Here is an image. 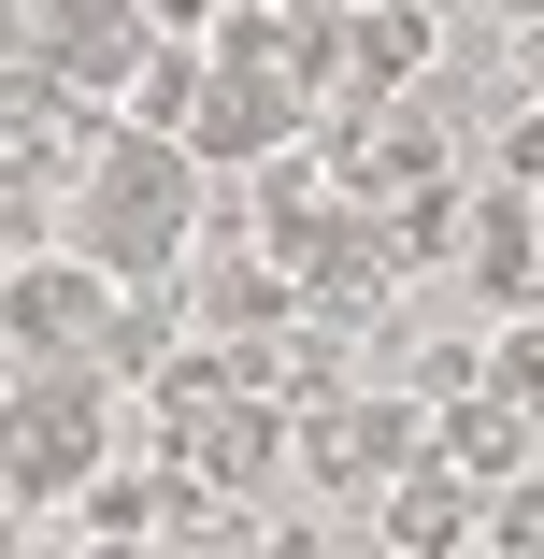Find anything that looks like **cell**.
<instances>
[{
    "mask_svg": "<svg viewBox=\"0 0 544 559\" xmlns=\"http://www.w3.org/2000/svg\"><path fill=\"white\" fill-rule=\"evenodd\" d=\"M172 474H201V488H230V502H258L273 474H287V402H258V388H230L186 444H172Z\"/></svg>",
    "mask_w": 544,
    "mask_h": 559,
    "instance_id": "8992f818",
    "label": "cell"
},
{
    "mask_svg": "<svg viewBox=\"0 0 544 559\" xmlns=\"http://www.w3.org/2000/svg\"><path fill=\"white\" fill-rule=\"evenodd\" d=\"M287 15H344V0H287Z\"/></svg>",
    "mask_w": 544,
    "mask_h": 559,
    "instance_id": "5bb4252c",
    "label": "cell"
},
{
    "mask_svg": "<svg viewBox=\"0 0 544 559\" xmlns=\"http://www.w3.org/2000/svg\"><path fill=\"white\" fill-rule=\"evenodd\" d=\"M287 460L330 488V502H387V488L430 460V402H415V388H387V373H359L344 402L287 416Z\"/></svg>",
    "mask_w": 544,
    "mask_h": 559,
    "instance_id": "3957f363",
    "label": "cell"
},
{
    "mask_svg": "<svg viewBox=\"0 0 544 559\" xmlns=\"http://www.w3.org/2000/svg\"><path fill=\"white\" fill-rule=\"evenodd\" d=\"M501 100H544V15L501 29Z\"/></svg>",
    "mask_w": 544,
    "mask_h": 559,
    "instance_id": "8fae6325",
    "label": "cell"
},
{
    "mask_svg": "<svg viewBox=\"0 0 544 559\" xmlns=\"http://www.w3.org/2000/svg\"><path fill=\"white\" fill-rule=\"evenodd\" d=\"M0 559H29V516H15V502H0Z\"/></svg>",
    "mask_w": 544,
    "mask_h": 559,
    "instance_id": "4fadbf2b",
    "label": "cell"
},
{
    "mask_svg": "<svg viewBox=\"0 0 544 559\" xmlns=\"http://www.w3.org/2000/svg\"><path fill=\"white\" fill-rule=\"evenodd\" d=\"M459 273H473L487 301L530 316V287H544V230H530V201H516V187H473V245H459Z\"/></svg>",
    "mask_w": 544,
    "mask_h": 559,
    "instance_id": "ba28073f",
    "label": "cell"
},
{
    "mask_svg": "<svg viewBox=\"0 0 544 559\" xmlns=\"http://www.w3.org/2000/svg\"><path fill=\"white\" fill-rule=\"evenodd\" d=\"M373 516H387V559H459V545H473V516H487V502H473V488H459V474H445V460H415V474H401V488H387V502H373Z\"/></svg>",
    "mask_w": 544,
    "mask_h": 559,
    "instance_id": "52a82bcc",
    "label": "cell"
},
{
    "mask_svg": "<svg viewBox=\"0 0 544 559\" xmlns=\"http://www.w3.org/2000/svg\"><path fill=\"white\" fill-rule=\"evenodd\" d=\"M430 460H445V474L487 502V488L544 474V416H530V402H501V388H473V402H430Z\"/></svg>",
    "mask_w": 544,
    "mask_h": 559,
    "instance_id": "5b68a950",
    "label": "cell"
},
{
    "mask_svg": "<svg viewBox=\"0 0 544 559\" xmlns=\"http://www.w3.org/2000/svg\"><path fill=\"white\" fill-rule=\"evenodd\" d=\"M0 58H29V0H0Z\"/></svg>",
    "mask_w": 544,
    "mask_h": 559,
    "instance_id": "7c38bea8",
    "label": "cell"
},
{
    "mask_svg": "<svg viewBox=\"0 0 544 559\" xmlns=\"http://www.w3.org/2000/svg\"><path fill=\"white\" fill-rule=\"evenodd\" d=\"M186 116H201V44H158V58L130 72V130H158V144H186Z\"/></svg>",
    "mask_w": 544,
    "mask_h": 559,
    "instance_id": "9c48e42d",
    "label": "cell"
},
{
    "mask_svg": "<svg viewBox=\"0 0 544 559\" xmlns=\"http://www.w3.org/2000/svg\"><path fill=\"white\" fill-rule=\"evenodd\" d=\"M201 158L186 144H158V130H100L86 144V173H72V215H58V259H86L100 287H158V273H186V245H201Z\"/></svg>",
    "mask_w": 544,
    "mask_h": 559,
    "instance_id": "6da1fadb",
    "label": "cell"
},
{
    "mask_svg": "<svg viewBox=\"0 0 544 559\" xmlns=\"http://www.w3.org/2000/svg\"><path fill=\"white\" fill-rule=\"evenodd\" d=\"M530 230H544V201H530Z\"/></svg>",
    "mask_w": 544,
    "mask_h": 559,
    "instance_id": "9a60e30c",
    "label": "cell"
},
{
    "mask_svg": "<svg viewBox=\"0 0 544 559\" xmlns=\"http://www.w3.org/2000/svg\"><path fill=\"white\" fill-rule=\"evenodd\" d=\"M100 330H116V287H100L86 259H15L0 273V359L15 373H100Z\"/></svg>",
    "mask_w": 544,
    "mask_h": 559,
    "instance_id": "277c9868",
    "label": "cell"
},
{
    "mask_svg": "<svg viewBox=\"0 0 544 559\" xmlns=\"http://www.w3.org/2000/svg\"><path fill=\"white\" fill-rule=\"evenodd\" d=\"M130 430V388L116 373H15L0 388V502H86V474L116 460Z\"/></svg>",
    "mask_w": 544,
    "mask_h": 559,
    "instance_id": "7a4b0ae2",
    "label": "cell"
},
{
    "mask_svg": "<svg viewBox=\"0 0 544 559\" xmlns=\"http://www.w3.org/2000/svg\"><path fill=\"white\" fill-rule=\"evenodd\" d=\"M473 545H487V559H544V474H516V488H487V516H473Z\"/></svg>",
    "mask_w": 544,
    "mask_h": 559,
    "instance_id": "30bf717a",
    "label": "cell"
}]
</instances>
